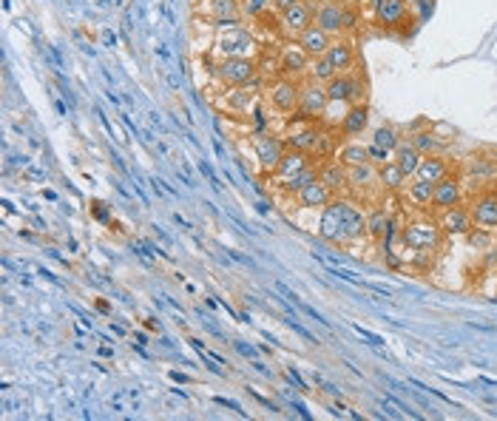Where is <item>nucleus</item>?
<instances>
[{"label": "nucleus", "mask_w": 497, "mask_h": 421, "mask_svg": "<svg viewBox=\"0 0 497 421\" xmlns=\"http://www.w3.org/2000/svg\"><path fill=\"white\" fill-rule=\"evenodd\" d=\"M217 51L219 57H253L256 40L245 26L228 23V26H219L217 32Z\"/></svg>", "instance_id": "1"}, {"label": "nucleus", "mask_w": 497, "mask_h": 421, "mask_svg": "<svg viewBox=\"0 0 497 421\" xmlns=\"http://www.w3.org/2000/svg\"><path fill=\"white\" fill-rule=\"evenodd\" d=\"M217 77L231 89L253 86L259 80V65L253 57H222L217 65Z\"/></svg>", "instance_id": "2"}, {"label": "nucleus", "mask_w": 497, "mask_h": 421, "mask_svg": "<svg viewBox=\"0 0 497 421\" xmlns=\"http://www.w3.org/2000/svg\"><path fill=\"white\" fill-rule=\"evenodd\" d=\"M401 242L409 251H435L441 245V225L432 220H418L404 228Z\"/></svg>", "instance_id": "3"}, {"label": "nucleus", "mask_w": 497, "mask_h": 421, "mask_svg": "<svg viewBox=\"0 0 497 421\" xmlns=\"http://www.w3.org/2000/svg\"><path fill=\"white\" fill-rule=\"evenodd\" d=\"M330 106V97H327V89L324 83H316V80H307L302 86V97H299V117L302 120H318Z\"/></svg>", "instance_id": "4"}, {"label": "nucleus", "mask_w": 497, "mask_h": 421, "mask_svg": "<svg viewBox=\"0 0 497 421\" xmlns=\"http://www.w3.org/2000/svg\"><path fill=\"white\" fill-rule=\"evenodd\" d=\"M373 4V15L375 23L381 29H404L409 20V9H406V0H370Z\"/></svg>", "instance_id": "5"}, {"label": "nucleus", "mask_w": 497, "mask_h": 421, "mask_svg": "<svg viewBox=\"0 0 497 421\" xmlns=\"http://www.w3.org/2000/svg\"><path fill=\"white\" fill-rule=\"evenodd\" d=\"M318 237L324 242H330V245H347V239H344V220H341V199H333L330 205L321 208Z\"/></svg>", "instance_id": "6"}, {"label": "nucleus", "mask_w": 497, "mask_h": 421, "mask_svg": "<svg viewBox=\"0 0 497 421\" xmlns=\"http://www.w3.org/2000/svg\"><path fill=\"white\" fill-rule=\"evenodd\" d=\"M253 151H256V160H259V165L264 171H276L278 163H281V157H284V151H288V146H284L281 139L273 137V134H256Z\"/></svg>", "instance_id": "7"}, {"label": "nucleus", "mask_w": 497, "mask_h": 421, "mask_svg": "<svg viewBox=\"0 0 497 421\" xmlns=\"http://www.w3.org/2000/svg\"><path fill=\"white\" fill-rule=\"evenodd\" d=\"M310 63H313V57H310L299 43H293V46H288V49L281 51V57H278V72H281V77L296 80V77H302V75H310Z\"/></svg>", "instance_id": "8"}, {"label": "nucleus", "mask_w": 497, "mask_h": 421, "mask_svg": "<svg viewBox=\"0 0 497 421\" xmlns=\"http://www.w3.org/2000/svg\"><path fill=\"white\" fill-rule=\"evenodd\" d=\"M299 97H302V86L296 80H288V77H281L270 89V103L281 114H296L299 111Z\"/></svg>", "instance_id": "9"}, {"label": "nucleus", "mask_w": 497, "mask_h": 421, "mask_svg": "<svg viewBox=\"0 0 497 421\" xmlns=\"http://www.w3.org/2000/svg\"><path fill=\"white\" fill-rule=\"evenodd\" d=\"M278 23H281V32H284V34L299 37L307 26H313V6L307 4V0H302V4L278 12Z\"/></svg>", "instance_id": "10"}, {"label": "nucleus", "mask_w": 497, "mask_h": 421, "mask_svg": "<svg viewBox=\"0 0 497 421\" xmlns=\"http://www.w3.org/2000/svg\"><path fill=\"white\" fill-rule=\"evenodd\" d=\"M469 214H472V222L477 228L494 231L497 228V191H486V194L475 196Z\"/></svg>", "instance_id": "11"}, {"label": "nucleus", "mask_w": 497, "mask_h": 421, "mask_svg": "<svg viewBox=\"0 0 497 421\" xmlns=\"http://www.w3.org/2000/svg\"><path fill=\"white\" fill-rule=\"evenodd\" d=\"M460 199H463V188H460L458 177L446 174L441 182H435V196H432V208L435 210H441V214H444V210L460 205Z\"/></svg>", "instance_id": "12"}, {"label": "nucleus", "mask_w": 497, "mask_h": 421, "mask_svg": "<svg viewBox=\"0 0 497 421\" xmlns=\"http://www.w3.org/2000/svg\"><path fill=\"white\" fill-rule=\"evenodd\" d=\"M341 220H344V239L347 242H359L367 237V214H361L352 202L341 199Z\"/></svg>", "instance_id": "13"}, {"label": "nucleus", "mask_w": 497, "mask_h": 421, "mask_svg": "<svg viewBox=\"0 0 497 421\" xmlns=\"http://www.w3.org/2000/svg\"><path fill=\"white\" fill-rule=\"evenodd\" d=\"M316 26L324 29L330 37H338L344 29V6L333 4V0H324V4L316 9Z\"/></svg>", "instance_id": "14"}, {"label": "nucleus", "mask_w": 497, "mask_h": 421, "mask_svg": "<svg viewBox=\"0 0 497 421\" xmlns=\"http://www.w3.org/2000/svg\"><path fill=\"white\" fill-rule=\"evenodd\" d=\"M318 180H321L333 194H341V191L349 188V168H347L341 160L321 163V165H318Z\"/></svg>", "instance_id": "15"}, {"label": "nucleus", "mask_w": 497, "mask_h": 421, "mask_svg": "<svg viewBox=\"0 0 497 421\" xmlns=\"http://www.w3.org/2000/svg\"><path fill=\"white\" fill-rule=\"evenodd\" d=\"M296 43L316 60V57H324V54H327V49L333 46V37H330L324 29H318V26L313 23V26H307V29L296 37Z\"/></svg>", "instance_id": "16"}, {"label": "nucleus", "mask_w": 497, "mask_h": 421, "mask_svg": "<svg viewBox=\"0 0 497 421\" xmlns=\"http://www.w3.org/2000/svg\"><path fill=\"white\" fill-rule=\"evenodd\" d=\"M367 122H370V108H367V103H355V106H349L347 114L341 117V134H344V137H359V134H364Z\"/></svg>", "instance_id": "17"}, {"label": "nucleus", "mask_w": 497, "mask_h": 421, "mask_svg": "<svg viewBox=\"0 0 497 421\" xmlns=\"http://www.w3.org/2000/svg\"><path fill=\"white\" fill-rule=\"evenodd\" d=\"M449 174V160L441 157V154H423L420 157V165L415 171L418 180H426V182H441L444 177Z\"/></svg>", "instance_id": "18"}, {"label": "nucleus", "mask_w": 497, "mask_h": 421, "mask_svg": "<svg viewBox=\"0 0 497 421\" xmlns=\"http://www.w3.org/2000/svg\"><path fill=\"white\" fill-rule=\"evenodd\" d=\"M207 12L217 20V26L239 23L242 18V0H207Z\"/></svg>", "instance_id": "19"}, {"label": "nucleus", "mask_w": 497, "mask_h": 421, "mask_svg": "<svg viewBox=\"0 0 497 421\" xmlns=\"http://www.w3.org/2000/svg\"><path fill=\"white\" fill-rule=\"evenodd\" d=\"M296 196H299V205H302V208H324V205L333 202V191H330L321 180L310 182V185H307L304 191H299Z\"/></svg>", "instance_id": "20"}, {"label": "nucleus", "mask_w": 497, "mask_h": 421, "mask_svg": "<svg viewBox=\"0 0 497 421\" xmlns=\"http://www.w3.org/2000/svg\"><path fill=\"white\" fill-rule=\"evenodd\" d=\"M420 151L412 146V139H406V143H404V139H401V146L395 149V154H392V160L398 163V168L404 171V177L409 180V177H415V171H418V165H420Z\"/></svg>", "instance_id": "21"}, {"label": "nucleus", "mask_w": 497, "mask_h": 421, "mask_svg": "<svg viewBox=\"0 0 497 421\" xmlns=\"http://www.w3.org/2000/svg\"><path fill=\"white\" fill-rule=\"evenodd\" d=\"M310 165V154H304V151H284V157H281V163H278V168H276V177L284 182V180H290V177H296L299 171H304Z\"/></svg>", "instance_id": "22"}, {"label": "nucleus", "mask_w": 497, "mask_h": 421, "mask_svg": "<svg viewBox=\"0 0 497 421\" xmlns=\"http://www.w3.org/2000/svg\"><path fill=\"white\" fill-rule=\"evenodd\" d=\"M441 228L446 234H469L472 231V214L466 208L455 205L449 210H444V220H441Z\"/></svg>", "instance_id": "23"}, {"label": "nucleus", "mask_w": 497, "mask_h": 421, "mask_svg": "<svg viewBox=\"0 0 497 421\" xmlns=\"http://www.w3.org/2000/svg\"><path fill=\"white\" fill-rule=\"evenodd\" d=\"M333 65H335V72L338 75H344V72H349L352 68V63H355V51H352V43H347V40H335L330 49H327V54H324Z\"/></svg>", "instance_id": "24"}, {"label": "nucleus", "mask_w": 497, "mask_h": 421, "mask_svg": "<svg viewBox=\"0 0 497 421\" xmlns=\"http://www.w3.org/2000/svg\"><path fill=\"white\" fill-rule=\"evenodd\" d=\"M316 137H318V125H304V128L290 131V137L284 139V146H288L290 151H304V154H313Z\"/></svg>", "instance_id": "25"}, {"label": "nucleus", "mask_w": 497, "mask_h": 421, "mask_svg": "<svg viewBox=\"0 0 497 421\" xmlns=\"http://www.w3.org/2000/svg\"><path fill=\"white\" fill-rule=\"evenodd\" d=\"M338 134L333 128H318V137H316V146H313V154L316 160H330L335 151H338Z\"/></svg>", "instance_id": "26"}, {"label": "nucleus", "mask_w": 497, "mask_h": 421, "mask_svg": "<svg viewBox=\"0 0 497 421\" xmlns=\"http://www.w3.org/2000/svg\"><path fill=\"white\" fill-rule=\"evenodd\" d=\"M404 182H406V177H404V171L398 168L395 160L378 165V185H381V188H387V191H398Z\"/></svg>", "instance_id": "27"}, {"label": "nucleus", "mask_w": 497, "mask_h": 421, "mask_svg": "<svg viewBox=\"0 0 497 421\" xmlns=\"http://www.w3.org/2000/svg\"><path fill=\"white\" fill-rule=\"evenodd\" d=\"M389 225H392V220H389V214H387L384 208H375V210H370V214H367V237L384 239V234L389 231Z\"/></svg>", "instance_id": "28"}, {"label": "nucleus", "mask_w": 497, "mask_h": 421, "mask_svg": "<svg viewBox=\"0 0 497 421\" xmlns=\"http://www.w3.org/2000/svg\"><path fill=\"white\" fill-rule=\"evenodd\" d=\"M432 196H435V182H426V180H418V177H415V182H409V199L418 208H430Z\"/></svg>", "instance_id": "29"}, {"label": "nucleus", "mask_w": 497, "mask_h": 421, "mask_svg": "<svg viewBox=\"0 0 497 421\" xmlns=\"http://www.w3.org/2000/svg\"><path fill=\"white\" fill-rule=\"evenodd\" d=\"M327 97H330V103H349V92H352V77H347V75H335L327 86Z\"/></svg>", "instance_id": "30"}, {"label": "nucleus", "mask_w": 497, "mask_h": 421, "mask_svg": "<svg viewBox=\"0 0 497 421\" xmlns=\"http://www.w3.org/2000/svg\"><path fill=\"white\" fill-rule=\"evenodd\" d=\"M378 182V168L373 163H364V165H352L349 168V185L352 188H367Z\"/></svg>", "instance_id": "31"}, {"label": "nucleus", "mask_w": 497, "mask_h": 421, "mask_svg": "<svg viewBox=\"0 0 497 421\" xmlns=\"http://www.w3.org/2000/svg\"><path fill=\"white\" fill-rule=\"evenodd\" d=\"M338 160H341L347 168H352V165L370 163V154H367V146H361V143H347V146L338 151Z\"/></svg>", "instance_id": "32"}, {"label": "nucleus", "mask_w": 497, "mask_h": 421, "mask_svg": "<svg viewBox=\"0 0 497 421\" xmlns=\"http://www.w3.org/2000/svg\"><path fill=\"white\" fill-rule=\"evenodd\" d=\"M318 180V165L313 168V165H307L304 171H299L296 177H290V180H284L281 182V188L284 191H288V194H299V191H304L310 182H316Z\"/></svg>", "instance_id": "33"}, {"label": "nucleus", "mask_w": 497, "mask_h": 421, "mask_svg": "<svg viewBox=\"0 0 497 421\" xmlns=\"http://www.w3.org/2000/svg\"><path fill=\"white\" fill-rule=\"evenodd\" d=\"M373 143H375L378 149L395 154V149L401 146V137H398V131H395L392 125H381V128H375V134H373Z\"/></svg>", "instance_id": "34"}, {"label": "nucleus", "mask_w": 497, "mask_h": 421, "mask_svg": "<svg viewBox=\"0 0 497 421\" xmlns=\"http://www.w3.org/2000/svg\"><path fill=\"white\" fill-rule=\"evenodd\" d=\"M335 75H338L335 65H333L327 57H316V60L310 63V80H316V83H324V86H327Z\"/></svg>", "instance_id": "35"}, {"label": "nucleus", "mask_w": 497, "mask_h": 421, "mask_svg": "<svg viewBox=\"0 0 497 421\" xmlns=\"http://www.w3.org/2000/svg\"><path fill=\"white\" fill-rule=\"evenodd\" d=\"M250 86H242V89H233L231 94H228V108H233V111H247L250 106H253V100H256V94L253 92H247Z\"/></svg>", "instance_id": "36"}, {"label": "nucleus", "mask_w": 497, "mask_h": 421, "mask_svg": "<svg viewBox=\"0 0 497 421\" xmlns=\"http://www.w3.org/2000/svg\"><path fill=\"white\" fill-rule=\"evenodd\" d=\"M412 146H415L420 154H432L435 146H438V139H435L432 131H418V134H412Z\"/></svg>", "instance_id": "37"}, {"label": "nucleus", "mask_w": 497, "mask_h": 421, "mask_svg": "<svg viewBox=\"0 0 497 421\" xmlns=\"http://www.w3.org/2000/svg\"><path fill=\"white\" fill-rule=\"evenodd\" d=\"M270 9V0H242V15L245 18H262Z\"/></svg>", "instance_id": "38"}, {"label": "nucleus", "mask_w": 497, "mask_h": 421, "mask_svg": "<svg viewBox=\"0 0 497 421\" xmlns=\"http://www.w3.org/2000/svg\"><path fill=\"white\" fill-rule=\"evenodd\" d=\"M367 154H370V163H373V165H384V163H389V160H392V154H389V151H384V149H378L375 143H370V146H367Z\"/></svg>", "instance_id": "39"}, {"label": "nucleus", "mask_w": 497, "mask_h": 421, "mask_svg": "<svg viewBox=\"0 0 497 421\" xmlns=\"http://www.w3.org/2000/svg\"><path fill=\"white\" fill-rule=\"evenodd\" d=\"M352 330L359 333L361 339H367V344H373V347H381V344H384V339H381L378 333H373V330H367V327H361V325H352Z\"/></svg>", "instance_id": "40"}, {"label": "nucleus", "mask_w": 497, "mask_h": 421, "mask_svg": "<svg viewBox=\"0 0 497 421\" xmlns=\"http://www.w3.org/2000/svg\"><path fill=\"white\" fill-rule=\"evenodd\" d=\"M233 347L239 350L242 356H247L250 362H253V359H259V347H253V344H247V341H242V339H236V341H233Z\"/></svg>", "instance_id": "41"}, {"label": "nucleus", "mask_w": 497, "mask_h": 421, "mask_svg": "<svg viewBox=\"0 0 497 421\" xmlns=\"http://www.w3.org/2000/svg\"><path fill=\"white\" fill-rule=\"evenodd\" d=\"M469 242H472V248H486V242H489V231H486V228H477L475 234H469Z\"/></svg>", "instance_id": "42"}, {"label": "nucleus", "mask_w": 497, "mask_h": 421, "mask_svg": "<svg viewBox=\"0 0 497 421\" xmlns=\"http://www.w3.org/2000/svg\"><path fill=\"white\" fill-rule=\"evenodd\" d=\"M288 379H290V382H293V384H296V387H299L302 393H304V390H310V387H307V382H304V379H302V376H299V373H296L293 367L288 370Z\"/></svg>", "instance_id": "43"}, {"label": "nucleus", "mask_w": 497, "mask_h": 421, "mask_svg": "<svg viewBox=\"0 0 497 421\" xmlns=\"http://www.w3.org/2000/svg\"><path fill=\"white\" fill-rule=\"evenodd\" d=\"M316 384H321V390H327L330 396H338V398H341V390H338L335 384H330V382H324L321 376H316Z\"/></svg>", "instance_id": "44"}, {"label": "nucleus", "mask_w": 497, "mask_h": 421, "mask_svg": "<svg viewBox=\"0 0 497 421\" xmlns=\"http://www.w3.org/2000/svg\"><path fill=\"white\" fill-rule=\"evenodd\" d=\"M355 20H359V18H355V12L344 6V29H347V32H349V29H355Z\"/></svg>", "instance_id": "45"}, {"label": "nucleus", "mask_w": 497, "mask_h": 421, "mask_svg": "<svg viewBox=\"0 0 497 421\" xmlns=\"http://www.w3.org/2000/svg\"><path fill=\"white\" fill-rule=\"evenodd\" d=\"M213 401H217V404H222V407H231V410H236L239 415H245V410L236 404V401H231V398H222V396H217V398H213Z\"/></svg>", "instance_id": "46"}, {"label": "nucleus", "mask_w": 497, "mask_h": 421, "mask_svg": "<svg viewBox=\"0 0 497 421\" xmlns=\"http://www.w3.org/2000/svg\"><path fill=\"white\" fill-rule=\"evenodd\" d=\"M296 4H302V0H273V6H276L278 12H284V9H290V6H296Z\"/></svg>", "instance_id": "47"}, {"label": "nucleus", "mask_w": 497, "mask_h": 421, "mask_svg": "<svg viewBox=\"0 0 497 421\" xmlns=\"http://www.w3.org/2000/svg\"><path fill=\"white\" fill-rule=\"evenodd\" d=\"M228 253H231V256H233L239 265H247V268H253V259H250V256H245V253H239V251H228Z\"/></svg>", "instance_id": "48"}, {"label": "nucleus", "mask_w": 497, "mask_h": 421, "mask_svg": "<svg viewBox=\"0 0 497 421\" xmlns=\"http://www.w3.org/2000/svg\"><path fill=\"white\" fill-rule=\"evenodd\" d=\"M94 217H97V220H108V214H105L103 202H94Z\"/></svg>", "instance_id": "49"}, {"label": "nucleus", "mask_w": 497, "mask_h": 421, "mask_svg": "<svg viewBox=\"0 0 497 421\" xmlns=\"http://www.w3.org/2000/svg\"><path fill=\"white\" fill-rule=\"evenodd\" d=\"M171 379H174V382H182V384L191 382V376H185V373H179V370H171Z\"/></svg>", "instance_id": "50"}, {"label": "nucleus", "mask_w": 497, "mask_h": 421, "mask_svg": "<svg viewBox=\"0 0 497 421\" xmlns=\"http://www.w3.org/2000/svg\"><path fill=\"white\" fill-rule=\"evenodd\" d=\"M100 356H105V359L111 356V359H114V347H108V344H103V347H100Z\"/></svg>", "instance_id": "51"}, {"label": "nucleus", "mask_w": 497, "mask_h": 421, "mask_svg": "<svg viewBox=\"0 0 497 421\" xmlns=\"http://www.w3.org/2000/svg\"><path fill=\"white\" fill-rule=\"evenodd\" d=\"M188 341H191V347H196V350H199V353H202V350H205V344H202L199 339H188Z\"/></svg>", "instance_id": "52"}, {"label": "nucleus", "mask_w": 497, "mask_h": 421, "mask_svg": "<svg viewBox=\"0 0 497 421\" xmlns=\"http://www.w3.org/2000/svg\"><path fill=\"white\" fill-rule=\"evenodd\" d=\"M103 40H105V43H111V46H114V40H117V37H114V32H103Z\"/></svg>", "instance_id": "53"}, {"label": "nucleus", "mask_w": 497, "mask_h": 421, "mask_svg": "<svg viewBox=\"0 0 497 421\" xmlns=\"http://www.w3.org/2000/svg\"><path fill=\"white\" fill-rule=\"evenodd\" d=\"M146 327H148V330H160V322H154V319H148V322H146Z\"/></svg>", "instance_id": "54"}, {"label": "nucleus", "mask_w": 497, "mask_h": 421, "mask_svg": "<svg viewBox=\"0 0 497 421\" xmlns=\"http://www.w3.org/2000/svg\"><path fill=\"white\" fill-rule=\"evenodd\" d=\"M480 382H483V384H489V387H497V382H494V379H489V376H480Z\"/></svg>", "instance_id": "55"}, {"label": "nucleus", "mask_w": 497, "mask_h": 421, "mask_svg": "<svg viewBox=\"0 0 497 421\" xmlns=\"http://www.w3.org/2000/svg\"><path fill=\"white\" fill-rule=\"evenodd\" d=\"M409 4H415V0H409Z\"/></svg>", "instance_id": "56"}, {"label": "nucleus", "mask_w": 497, "mask_h": 421, "mask_svg": "<svg viewBox=\"0 0 497 421\" xmlns=\"http://www.w3.org/2000/svg\"><path fill=\"white\" fill-rule=\"evenodd\" d=\"M361 4H367V0H361Z\"/></svg>", "instance_id": "57"}]
</instances>
